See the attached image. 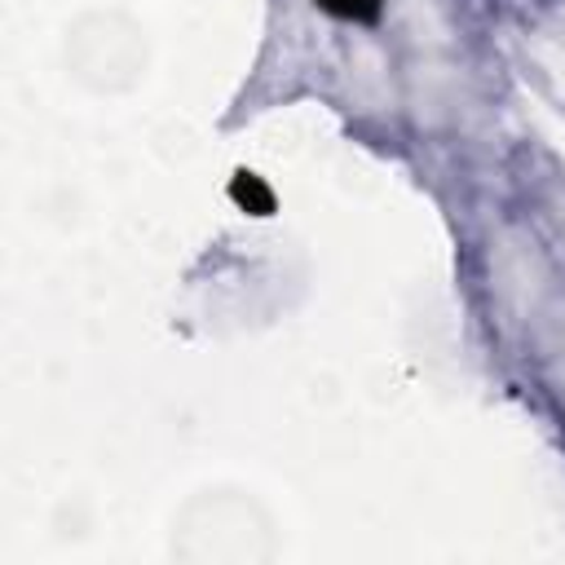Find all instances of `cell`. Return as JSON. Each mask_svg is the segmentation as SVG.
Listing matches in <instances>:
<instances>
[{
    "label": "cell",
    "instance_id": "6da1fadb",
    "mask_svg": "<svg viewBox=\"0 0 565 565\" xmlns=\"http://www.w3.org/2000/svg\"><path fill=\"white\" fill-rule=\"evenodd\" d=\"M225 194H230V203H234L243 216L269 221V216L278 212V194H274V185H269L260 172H252V168H234Z\"/></svg>",
    "mask_w": 565,
    "mask_h": 565
},
{
    "label": "cell",
    "instance_id": "7a4b0ae2",
    "mask_svg": "<svg viewBox=\"0 0 565 565\" xmlns=\"http://www.w3.org/2000/svg\"><path fill=\"white\" fill-rule=\"evenodd\" d=\"M313 9H322L340 22H375L384 0H313Z\"/></svg>",
    "mask_w": 565,
    "mask_h": 565
}]
</instances>
